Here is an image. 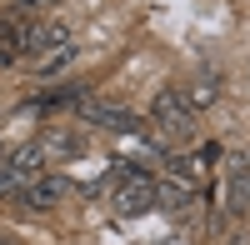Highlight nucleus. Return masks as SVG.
<instances>
[{
    "instance_id": "3",
    "label": "nucleus",
    "mask_w": 250,
    "mask_h": 245,
    "mask_svg": "<svg viewBox=\"0 0 250 245\" xmlns=\"http://www.w3.org/2000/svg\"><path fill=\"white\" fill-rule=\"evenodd\" d=\"M190 205H195V180L170 175V180H160V185H155V210H165V215H185Z\"/></svg>"
},
{
    "instance_id": "1",
    "label": "nucleus",
    "mask_w": 250,
    "mask_h": 245,
    "mask_svg": "<svg viewBox=\"0 0 250 245\" xmlns=\"http://www.w3.org/2000/svg\"><path fill=\"white\" fill-rule=\"evenodd\" d=\"M150 120L165 130V135H175V140H185L195 130V110L185 105V90H155V100H150Z\"/></svg>"
},
{
    "instance_id": "7",
    "label": "nucleus",
    "mask_w": 250,
    "mask_h": 245,
    "mask_svg": "<svg viewBox=\"0 0 250 245\" xmlns=\"http://www.w3.org/2000/svg\"><path fill=\"white\" fill-rule=\"evenodd\" d=\"M220 100V80H195V85H185V105L190 110H210Z\"/></svg>"
},
{
    "instance_id": "12",
    "label": "nucleus",
    "mask_w": 250,
    "mask_h": 245,
    "mask_svg": "<svg viewBox=\"0 0 250 245\" xmlns=\"http://www.w3.org/2000/svg\"><path fill=\"white\" fill-rule=\"evenodd\" d=\"M0 160H5V150H0Z\"/></svg>"
},
{
    "instance_id": "5",
    "label": "nucleus",
    "mask_w": 250,
    "mask_h": 245,
    "mask_svg": "<svg viewBox=\"0 0 250 245\" xmlns=\"http://www.w3.org/2000/svg\"><path fill=\"white\" fill-rule=\"evenodd\" d=\"M5 165L15 170L20 185H30L35 175H45V145H40V140H35V145H20L15 155H5Z\"/></svg>"
},
{
    "instance_id": "2",
    "label": "nucleus",
    "mask_w": 250,
    "mask_h": 245,
    "mask_svg": "<svg viewBox=\"0 0 250 245\" xmlns=\"http://www.w3.org/2000/svg\"><path fill=\"white\" fill-rule=\"evenodd\" d=\"M115 210L130 220V215H145V210H155V180L145 175V170H120V190H115Z\"/></svg>"
},
{
    "instance_id": "11",
    "label": "nucleus",
    "mask_w": 250,
    "mask_h": 245,
    "mask_svg": "<svg viewBox=\"0 0 250 245\" xmlns=\"http://www.w3.org/2000/svg\"><path fill=\"white\" fill-rule=\"evenodd\" d=\"M0 245H10V240H5V235H0Z\"/></svg>"
},
{
    "instance_id": "9",
    "label": "nucleus",
    "mask_w": 250,
    "mask_h": 245,
    "mask_svg": "<svg viewBox=\"0 0 250 245\" xmlns=\"http://www.w3.org/2000/svg\"><path fill=\"white\" fill-rule=\"evenodd\" d=\"M15 195H25V185H20V180H15V170L5 165V160H0V200H15Z\"/></svg>"
},
{
    "instance_id": "6",
    "label": "nucleus",
    "mask_w": 250,
    "mask_h": 245,
    "mask_svg": "<svg viewBox=\"0 0 250 245\" xmlns=\"http://www.w3.org/2000/svg\"><path fill=\"white\" fill-rule=\"evenodd\" d=\"M60 195H65V180L45 170V175H35L30 185H25V205H30V210H55Z\"/></svg>"
},
{
    "instance_id": "8",
    "label": "nucleus",
    "mask_w": 250,
    "mask_h": 245,
    "mask_svg": "<svg viewBox=\"0 0 250 245\" xmlns=\"http://www.w3.org/2000/svg\"><path fill=\"white\" fill-rule=\"evenodd\" d=\"M75 60V45H60V50H50V55H40V75H55V70H65Z\"/></svg>"
},
{
    "instance_id": "10",
    "label": "nucleus",
    "mask_w": 250,
    "mask_h": 245,
    "mask_svg": "<svg viewBox=\"0 0 250 245\" xmlns=\"http://www.w3.org/2000/svg\"><path fill=\"white\" fill-rule=\"evenodd\" d=\"M40 5H55V0H15V10H20V15H30V10H40Z\"/></svg>"
},
{
    "instance_id": "4",
    "label": "nucleus",
    "mask_w": 250,
    "mask_h": 245,
    "mask_svg": "<svg viewBox=\"0 0 250 245\" xmlns=\"http://www.w3.org/2000/svg\"><path fill=\"white\" fill-rule=\"evenodd\" d=\"M80 115H85L90 125H100V130H115V135H135V130H140V120H135L130 110L100 105V100H85V105H80Z\"/></svg>"
}]
</instances>
